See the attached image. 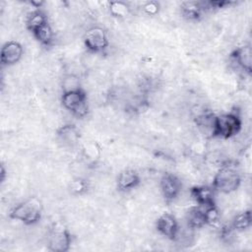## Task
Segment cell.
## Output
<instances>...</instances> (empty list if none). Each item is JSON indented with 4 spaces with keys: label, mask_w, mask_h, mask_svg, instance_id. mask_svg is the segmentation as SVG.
<instances>
[{
    "label": "cell",
    "mask_w": 252,
    "mask_h": 252,
    "mask_svg": "<svg viewBox=\"0 0 252 252\" xmlns=\"http://www.w3.org/2000/svg\"><path fill=\"white\" fill-rule=\"evenodd\" d=\"M84 42L88 50L94 53L101 52L108 46L106 32L101 27H92L87 31L84 37Z\"/></svg>",
    "instance_id": "6"
},
{
    "label": "cell",
    "mask_w": 252,
    "mask_h": 252,
    "mask_svg": "<svg viewBox=\"0 0 252 252\" xmlns=\"http://www.w3.org/2000/svg\"><path fill=\"white\" fill-rule=\"evenodd\" d=\"M241 120L236 113H224L215 118L213 137L228 139L241 130Z\"/></svg>",
    "instance_id": "3"
},
{
    "label": "cell",
    "mask_w": 252,
    "mask_h": 252,
    "mask_svg": "<svg viewBox=\"0 0 252 252\" xmlns=\"http://www.w3.org/2000/svg\"><path fill=\"white\" fill-rule=\"evenodd\" d=\"M239 174L230 165H222L215 174L213 179V188L221 193H231L240 185Z\"/></svg>",
    "instance_id": "2"
},
{
    "label": "cell",
    "mask_w": 252,
    "mask_h": 252,
    "mask_svg": "<svg viewBox=\"0 0 252 252\" xmlns=\"http://www.w3.org/2000/svg\"><path fill=\"white\" fill-rule=\"evenodd\" d=\"M251 213L245 211L238 214L232 220V227L236 230H244L251 225Z\"/></svg>",
    "instance_id": "18"
},
{
    "label": "cell",
    "mask_w": 252,
    "mask_h": 252,
    "mask_svg": "<svg viewBox=\"0 0 252 252\" xmlns=\"http://www.w3.org/2000/svg\"><path fill=\"white\" fill-rule=\"evenodd\" d=\"M45 23H47V17L42 11H40L39 9H36L28 16L27 28L30 32H32L35 29L39 28Z\"/></svg>",
    "instance_id": "17"
},
{
    "label": "cell",
    "mask_w": 252,
    "mask_h": 252,
    "mask_svg": "<svg viewBox=\"0 0 252 252\" xmlns=\"http://www.w3.org/2000/svg\"><path fill=\"white\" fill-rule=\"evenodd\" d=\"M181 181L172 173H164L159 181V188L165 201H173L181 191Z\"/></svg>",
    "instance_id": "7"
},
{
    "label": "cell",
    "mask_w": 252,
    "mask_h": 252,
    "mask_svg": "<svg viewBox=\"0 0 252 252\" xmlns=\"http://www.w3.org/2000/svg\"><path fill=\"white\" fill-rule=\"evenodd\" d=\"M88 188V184L86 182V180L78 178L72 181L71 183V190L75 193V194H82L83 192H85Z\"/></svg>",
    "instance_id": "21"
},
{
    "label": "cell",
    "mask_w": 252,
    "mask_h": 252,
    "mask_svg": "<svg viewBox=\"0 0 252 252\" xmlns=\"http://www.w3.org/2000/svg\"><path fill=\"white\" fill-rule=\"evenodd\" d=\"M230 56L237 66H239L242 70L246 71L247 73H251L252 52L249 45H243V46L237 47L232 51Z\"/></svg>",
    "instance_id": "11"
},
{
    "label": "cell",
    "mask_w": 252,
    "mask_h": 252,
    "mask_svg": "<svg viewBox=\"0 0 252 252\" xmlns=\"http://www.w3.org/2000/svg\"><path fill=\"white\" fill-rule=\"evenodd\" d=\"M143 9L148 15H156L159 10V5L156 1H149L144 5Z\"/></svg>",
    "instance_id": "22"
},
{
    "label": "cell",
    "mask_w": 252,
    "mask_h": 252,
    "mask_svg": "<svg viewBox=\"0 0 252 252\" xmlns=\"http://www.w3.org/2000/svg\"><path fill=\"white\" fill-rule=\"evenodd\" d=\"M205 219H206V224H213L217 222L220 219V212L216 205L206 207L205 210Z\"/></svg>",
    "instance_id": "20"
},
{
    "label": "cell",
    "mask_w": 252,
    "mask_h": 252,
    "mask_svg": "<svg viewBox=\"0 0 252 252\" xmlns=\"http://www.w3.org/2000/svg\"><path fill=\"white\" fill-rule=\"evenodd\" d=\"M70 245L71 235L68 229L61 223L53 224L47 238L48 249L52 252H66Z\"/></svg>",
    "instance_id": "5"
},
{
    "label": "cell",
    "mask_w": 252,
    "mask_h": 252,
    "mask_svg": "<svg viewBox=\"0 0 252 252\" xmlns=\"http://www.w3.org/2000/svg\"><path fill=\"white\" fill-rule=\"evenodd\" d=\"M158 231L170 240L176 239L179 231L178 222L175 217L169 213L162 214L156 223Z\"/></svg>",
    "instance_id": "8"
},
{
    "label": "cell",
    "mask_w": 252,
    "mask_h": 252,
    "mask_svg": "<svg viewBox=\"0 0 252 252\" xmlns=\"http://www.w3.org/2000/svg\"><path fill=\"white\" fill-rule=\"evenodd\" d=\"M32 33L43 45H50L53 41L54 32L48 22L43 24L39 28L35 29Z\"/></svg>",
    "instance_id": "16"
},
{
    "label": "cell",
    "mask_w": 252,
    "mask_h": 252,
    "mask_svg": "<svg viewBox=\"0 0 252 252\" xmlns=\"http://www.w3.org/2000/svg\"><path fill=\"white\" fill-rule=\"evenodd\" d=\"M61 102L66 109L77 117H83L88 113L87 94L81 88L64 92Z\"/></svg>",
    "instance_id": "4"
},
{
    "label": "cell",
    "mask_w": 252,
    "mask_h": 252,
    "mask_svg": "<svg viewBox=\"0 0 252 252\" xmlns=\"http://www.w3.org/2000/svg\"><path fill=\"white\" fill-rule=\"evenodd\" d=\"M41 202L35 197H31L14 207L10 211L9 217L29 225L37 222L41 218Z\"/></svg>",
    "instance_id": "1"
},
{
    "label": "cell",
    "mask_w": 252,
    "mask_h": 252,
    "mask_svg": "<svg viewBox=\"0 0 252 252\" xmlns=\"http://www.w3.org/2000/svg\"><path fill=\"white\" fill-rule=\"evenodd\" d=\"M57 135L59 137V139L68 146H73L77 143L79 137H80V133L79 130L75 127V125H63L62 127H60L57 130Z\"/></svg>",
    "instance_id": "14"
},
{
    "label": "cell",
    "mask_w": 252,
    "mask_h": 252,
    "mask_svg": "<svg viewBox=\"0 0 252 252\" xmlns=\"http://www.w3.org/2000/svg\"><path fill=\"white\" fill-rule=\"evenodd\" d=\"M140 183V176L131 169L122 171L117 178V187L121 191H128L137 187Z\"/></svg>",
    "instance_id": "12"
},
{
    "label": "cell",
    "mask_w": 252,
    "mask_h": 252,
    "mask_svg": "<svg viewBox=\"0 0 252 252\" xmlns=\"http://www.w3.org/2000/svg\"><path fill=\"white\" fill-rule=\"evenodd\" d=\"M4 176H5V170H4V166H1V180H4Z\"/></svg>",
    "instance_id": "23"
},
{
    "label": "cell",
    "mask_w": 252,
    "mask_h": 252,
    "mask_svg": "<svg viewBox=\"0 0 252 252\" xmlns=\"http://www.w3.org/2000/svg\"><path fill=\"white\" fill-rule=\"evenodd\" d=\"M108 9L112 16L114 17H125L129 13V6L122 1H112L108 3Z\"/></svg>",
    "instance_id": "19"
},
{
    "label": "cell",
    "mask_w": 252,
    "mask_h": 252,
    "mask_svg": "<svg viewBox=\"0 0 252 252\" xmlns=\"http://www.w3.org/2000/svg\"><path fill=\"white\" fill-rule=\"evenodd\" d=\"M205 10H207L206 2L185 1L181 4L182 15L189 20H198Z\"/></svg>",
    "instance_id": "13"
},
{
    "label": "cell",
    "mask_w": 252,
    "mask_h": 252,
    "mask_svg": "<svg viewBox=\"0 0 252 252\" xmlns=\"http://www.w3.org/2000/svg\"><path fill=\"white\" fill-rule=\"evenodd\" d=\"M191 197L199 205L209 207L215 205V189L209 186H194L190 190Z\"/></svg>",
    "instance_id": "10"
},
{
    "label": "cell",
    "mask_w": 252,
    "mask_h": 252,
    "mask_svg": "<svg viewBox=\"0 0 252 252\" xmlns=\"http://www.w3.org/2000/svg\"><path fill=\"white\" fill-rule=\"evenodd\" d=\"M23 46L20 42L15 40H10L4 43L1 48L0 60L2 65L11 66L20 61L23 56Z\"/></svg>",
    "instance_id": "9"
},
{
    "label": "cell",
    "mask_w": 252,
    "mask_h": 252,
    "mask_svg": "<svg viewBox=\"0 0 252 252\" xmlns=\"http://www.w3.org/2000/svg\"><path fill=\"white\" fill-rule=\"evenodd\" d=\"M186 220L190 228H199L206 224L205 212L199 207L191 208L186 214Z\"/></svg>",
    "instance_id": "15"
}]
</instances>
